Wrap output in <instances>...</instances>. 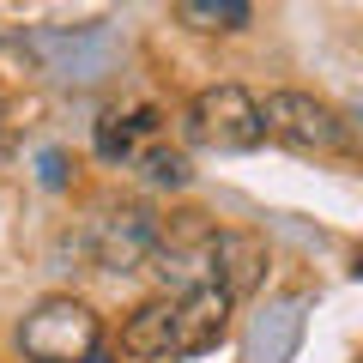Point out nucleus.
<instances>
[{"mask_svg":"<svg viewBox=\"0 0 363 363\" xmlns=\"http://www.w3.org/2000/svg\"><path fill=\"white\" fill-rule=\"evenodd\" d=\"M212 279H218L230 297H248L267 279V242L255 230H218L212 236Z\"/></svg>","mask_w":363,"mask_h":363,"instance_id":"obj_9","label":"nucleus"},{"mask_svg":"<svg viewBox=\"0 0 363 363\" xmlns=\"http://www.w3.org/2000/svg\"><path fill=\"white\" fill-rule=\"evenodd\" d=\"M182 18L194 30H242L248 0H182Z\"/></svg>","mask_w":363,"mask_h":363,"instance_id":"obj_12","label":"nucleus"},{"mask_svg":"<svg viewBox=\"0 0 363 363\" xmlns=\"http://www.w3.org/2000/svg\"><path fill=\"white\" fill-rule=\"evenodd\" d=\"M212 236L218 230H212L200 212H182V218L157 224V248H152L145 267H152L169 291H194V285L212 279Z\"/></svg>","mask_w":363,"mask_h":363,"instance_id":"obj_4","label":"nucleus"},{"mask_svg":"<svg viewBox=\"0 0 363 363\" xmlns=\"http://www.w3.org/2000/svg\"><path fill=\"white\" fill-rule=\"evenodd\" d=\"M0 128H6V104H0Z\"/></svg>","mask_w":363,"mask_h":363,"instance_id":"obj_14","label":"nucleus"},{"mask_svg":"<svg viewBox=\"0 0 363 363\" xmlns=\"http://www.w3.org/2000/svg\"><path fill=\"white\" fill-rule=\"evenodd\" d=\"M303 309H309L303 297L267 303V309L255 315V327H248L242 363H291V351H297V339H303Z\"/></svg>","mask_w":363,"mask_h":363,"instance_id":"obj_8","label":"nucleus"},{"mask_svg":"<svg viewBox=\"0 0 363 363\" xmlns=\"http://www.w3.org/2000/svg\"><path fill=\"white\" fill-rule=\"evenodd\" d=\"M357 279H363V255H357Z\"/></svg>","mask_w":363,"mask_h":363,"instance_id":"obj_15","label":"nucleus"},{"mask_svg":"<svg viewBox=\"0 0 363 363\" xmlns=\"http://www.w3.org/2000/svg\"><path fill=\"white\" fill-rule=\"evenodd\" d=\"M230 303L236 297L218 279H206L194 291H176V357H200V351L218 345L224 327H230Z\"/></svg>","mask_w":363,"mask_h":363,"instance_id":"obj_6","label":"nucleus"},{"mask_svg":"<svg viewBox=\"0 0 363 363\" xmlns=\"http://www.w3.org/2000/svg\"><path fill=\"white\" fill-rule=\"evenodd\" d=\"M91 248H97V267L104 272H133V267H145L152 248H157V218L140 212V206H121V212H109V218H97Z\"/></svg>","mask_w":363,"mask_h":363,"instance_id":"obj_7","label":"nucleus"},{"mask_svg":"<svg viewBox=\"0 0 363 363\" xmlns=\"http://www.w3.org/2000/svg\"><path fill=\"white\" fill-rule=\"evenodd\" d=\"M121 351L133 363H176V297L140 303L133 321L121 327Z\"/></svg>","mask_w":363,"mask_h":363,"instance_id":"obj_10","label":"nucleus"},{"mask_svg":"<svg viewBox=\"0 0 363 363\" xmlns=\"http://www.w3.org/2000/svg\"><path fill=\"white\" fill-rule=\"evenodd\" d=\"M152 140H157V116L152 109H109V116L97 121V157H109V164L140 157Z\"/></svg>","mask_w":363,"mask_h":363,"instance_id":"obj_11","label":"nucleus"},{"mask_svg":"<svg viewBox=\"0 0 363 363\" xmlns=\"http://www.w3.org/2000/svg\"><path fill=\"white\" fill-rule=\"evenodd\" d=\"M104 345V321L79 297H43L18 321V351L25 363H91Z\"/></svg>","mask_w":363,"mask_h":363,"instance_id":"obj_1","label":"nucleus"},{"mask_svg":"<svg viewBox=\"0 0 363 363\" xmlns=\"http://www.w3.org/2000/svg\"><path fill=\"white\" fill-rule=\"evenodd\" d=\"M182 133L200 152H255L267 140V116L242 85H206L182 116Z\"/></svg>","mask_w":363,"mask_h":363,"instance_id":"obj_2","label":"nucleus"},{"mask_svg":"<svg viewBox=\"0 0 363 363\" xmlns=\"http://www.w3.org/2000/svg\"><path fill=\"white\" fill-rule=\"evenodd\" d=\"M260 116H267V140H279L297 157H327L345 140L339 109L321 104V97H309V91H272L267 104H260Z\"/></svg>","mask_w":363,"mask_h":363,"instance_id":"obj_3","label":"nucleus"},{"mask_svg":"<svg viewBox=\"0 0 363 363\" xmlns=\"http://www.w3.org/2000/svg\"><path fill=\"white\" fill-rule=\"evenodd\" d=\"M140 164H145V176H152L157 182V188H182V182H188V157H182L176 152V145H145V152H140Z\"/></svg>","mask_w":363,"mask_h":363,"instance_id":"obj_13","label":"nucleus"},{"mask_svg":"<svg viewBox=\"0 0 363 363\" xmlns=\"http://www.w3.org/2000/svg\"><path fill=\"white\" fill-rule=\"evenodd\" d=\"M43 61V73L67 79V85H91L116 67V37L104 25H79V30H49V37L30 43Z\"/></svg>","mask_w":363,"mask_h":363,"instance_id":"obj_5","label":"nucleus"}]
</instances>
